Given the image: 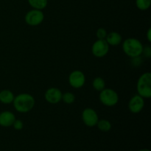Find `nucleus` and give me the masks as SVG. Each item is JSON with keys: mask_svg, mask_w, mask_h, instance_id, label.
Segmentation results:
<instances>
[{"mask_svg": "<svg viewBox=\"0 0 151 151\" xmlns=\"http://www.w3.org/2000/svg\"><path fill=\"white\" fill-rule=\"evenodd\" d=\"M35 98L27 93H22L14 97L13 107L19 113L25 114L30 111L35 106Z\"/></svg>", "mask_w": 151, "mask_h": 151, "instance_id": "nucleus-1", "label": "nucleus"}, {"mask_svg": "<svg viewBox=\"0 0 151 151\" xmlns=\"http://www.w3.org/2000/svg\"><path fill=\"white\" fill-rule=\"evenodd\" d=\"M122 50L127 56L134 58L142 55L143 45L141 41L135 38H128L122 42Z\"/></svg>", "mask_w": 151, "mask_h": 151, "instance_id": "nucleus-2", "label": "nucleus"}, {"mask_svg": "<svg viewBox=\"0 0 151 151\" xmlns=\"http://www.w3.org/2000/svg\"><path fill=\"white\" fill-rule=\"evenodd\" d=\"M137 91L139 96L144 99L151 97V73L145 72L140 75L137 81Z\"/></svg>", "mask_w": 151, "mask_h": 151, "instance_id": "nucleus-3", "label": "nucleus"}, {"mask_svg": "<svg viewBox=\"0 0 151 151\" xmlns=\"http://www.w3.org/2000/svg\"><path fill=\"white\" fill-rule=\"evenodd\" d=\"M100 101L103 105L107 107H113L119 102V95L116 91L111 88H106L102 90L99 95Z\"/></svg>", "mask_w": 151, "mask_h": 151, "instance_id": "nucleus-4", "label": "nucleus"}, {"mask_svg": "<svg viewBox=\"0 0 151 151\" xmlns=\"http://www.w3.org/2000/svg\"><path fill=\"white\" fill-rule=\"evenodd\" d=\"M44 19V14L41 10L33 9L26 13L24 17L25 22L29 26H38L41 24Z\"/></svg>", "mask_w": 151, "mask_h": 151, "instance_id": "nucleus-5", "label": "nucleus"}, {"mask_svg": "<svg viewBox=\"0 0 151 151\" xmlns=\"http://www.w3.org/2000/svg\"><path fill=\"white\" fill-rule=\"evenodd\" d=\"M109 47L105 39H98L92 44L91 47V52L93 55L96 58H103L108 54L109 51Z\"/></svg>", "mask_w": 151, "mask_h": 151, "instance_id": "nucleus-6", "label": "nucleus"}, {"mask_svg": "<svg viewBox=\"0 0 151 151\" xmlns=\"http://www.w3.org/2000/svg\"><path fill=\"white\" fill-rule=\"evenodd\" d=\"M82 120L86 126L94 127L97 125L99 116L95 110L91 108H86L82 112Z\"/></svg>", "mask_w": 151, "mask_h": 151, "instance_id": "nucleus-7", "label": "nucleus"}, {"mask_svg": "<svg viewBox=\"0 0 151 151\" xmlns=\"http://www.w3.org/2000/svg\"><path fill=\"white\" fill-rule=\"evenodd\" d=\"M86 83V76L80 70H74L69 75V83L74 88H81Z\"/></svg>", "mask_w": 151, "mask_h": 151, "instance_id": "nucleus-8", "label": "nucleus"}, {"mask_svg": "<svg viewBox=\"0 0 151 151\" xmlns=\"http://www.w3.org/2000/svg\"><path fill=\"white\" fill-rule=\"evenodd\" d=\"M62 94L63 93L59 88L55 87H50L45 91L44 98L46 101L50 104H57L61 101Z\"/></svg>", "mask_w": 151, "mask_h": 151, "instance_id": "nucleus-9", "label": "nucleus"}, {"mask_svg": "<svg viewBox=\"0 0 151 151\" xmlns=\"http://www.w3.org/2000/svg\"><path fill=\"white\" fill-rule=\"evenodd\" d=\"M145 106V99L139 94L134 95L130 100L128 109L133 114H139L142 111Z\"/></svg>", "mask_w": 151, "mask_h": 151, "instance_id": "nucleus-10", "label": "nucleus"}, {"mask_svg": "<svg viewBox=\"0 0 151 151\" xmlns=\"http://www.w3.org/2000/svg\"><path fill=\"white\" fill-rule=\"evenodd\" d=\"M16 120L14 114L9 111H4L0 113V126L7 128L13 125Z\"/></svg>", "mask_w": 151, "mask_h": 151, "instance_id": "nucleus-11", "label": "nucleus"}, {"mask_svg": "<svg viewBox=\"0 0 151 151\" xmlns=\"http://www.w3.org/2000/svg\"><path fill=\"white\" fill-rule=\"evenodd\" d=\"M109 46L116 47L122 43V35L117 32H111L108 33L105 39Z\"/></svg>", "mask_w": 151, "mask_h": 151, "instance_id": "nucleus-12", "label": "nucleus"}, {"mask_svg": "<svg viewBox=\"0 0 151 151\" xmlns=\"http://www.w3.org/2000/svg\"><path fill=\"white\" fill-rule=\"evenodd\" d=\"M14 94L8 89H4L0 91V102L3 104H10L13 103L14 100Z\"/></svg>", "mask_w": 151, "mask_h": 151, "instance_id": "nucleus-13", "label": "nucleus"}, {"mask_svg": "<svg viewBox=\"0 0 151 151\" xmlns=\"http://www.w3.org/2000/svg\"><path fill=\"white\" fill-rule=\"evenodd\" d=\"M27 1L32 8L41 10L45 8L48 4V0H27Z\"/></svg>", "mask_w": 151, "mask_h": 151, "instance_id": "nucleus-14", "label": "nucleus"}, {"mask_svg": "<svg viewBox=\"0 0 151 151\" xmlns=\"http://www.w3.org/2000/svg\"><path fill=\"white\" fill-rule=\"evenodd\" d=\"M92 86L96 91H101L106 88V82L104 79L100 77H97L92 81Z\"/></svg>", "mask_w": 151, "mask_h": 151, "instance_id": "nucleus-15", "label": "nucleus"}, {"mask_svg": "<svg viewBox=\"0 0 151 151\" xmlns=\"http://www.w3.org/2000/svg\"><path fill=\"white\" fill-rule=\"evenodd\" d=\"M97 126L100 131H103V132H108L111 129L112 125L110 121L107 120V119H100L97 122Z\"/></svg>", "mask_w": 151, "mask_h": 151, "instance_id": "nucleus-16", "label": "nucleus"}, {"mask_svg": "<svg viewBox=\"0 0 151 151\" xmlns=\"http://www.w3.org/2000/svg\"><path fill=\"white\" fill-rule=\"evenodd\" d=\"M61 100H63V103L67 105L72 104L75 100V96L73 93L66 91V92L62 94Z\"/></svg>", "mask_w": 151, "mask_h": 151, "instance_id": "nucleus-17", "label": "nucleus"}, {"mask_svg": "<svg viewBox=\"0 0 151 151\" xmlns=\"http://www.w3.org/2000/svg\"><path fill=\"white\" fill-rule=\"evenodd\" d=\"M151 0H136V5L140 10H147L150 8Z\"/></svg>", "mask_w": 151, "mask_h": 151, "instance_id": "nucleus-18", "label": "nucleus"}, {"mask_svg": "<svg viewBox=\"0 0 151 151\" xmlns=\"http://www.w3.org/2000/svg\"><path fill=\"white\" fill-rule=\"evenodd\" d=\"M107 31L104 29V28H99L96 32V36H97V39H106V35H107Z\"/></svg>", "mask_w": 151, "mask_h": 151, "instance_id": "nucleus-19", "label": "nucleus"}, {"mask_svg": "<svg viewBox=\"0 0 151 151\" xmlns=\"http://www.w3.org/2000/svg\"><path fill=\"white\" fill-rule=\"evenodd\" d=\"M131 63H132V66H134V67H138L142 63V58L141 57V55L131 58Z\"/></svg>", "mask_w": 151, "mask_h": 151, "instance_id": "nucleus-20", "label": "nucleus"}, {"mask_svg": "<svg viewBox=\"0 0 151 151\" xmlns=\"http://www.w3.org/2000/svg\"><path fill=\"white\" fill-rule=\"evenodd\" d=\"M142 55L144 57L147 58H150L151 56V47L150 45H146L145 47L143 46Z\"/></svg>", "mask_w": 151, "mask_h": 151, "instance_id": "nucleus-21", "label": "nucleus"}, {"mask_svg": "<svg viewBox=\"0 0 151 151\" xmlns=\"http://www.w3.org/2000/svg\"><path fill=\"white\" fill-rule=\"evenodd\" d=\"M12 126H13V128H14L15 130H16V131H21V130L23 129L24 123L22 120H20V119H16V120L14 121V122H13Z\"/></svg>", "mask_w": 151, "mask_h": 151, "instance_id": "nucleus-22", "label": "nucleus"}, {"mask_svg": "<svg viewBox=\"0 0 151 151\" xmlns=\"http://www.w3.org/2000/svg\"><path fill=\"white\" fill-rule=\"evenodd\" d=\"M146 36H147V41H148L149 42H150L151 41V29L150 28H149L148 30H147V34H146Z\"/></svg>", "mask_w": 151, "mask_h": 151, "instance_id": "nucleus-23", "label": "nucleus"}, {"mask_svg": "<svg viewBox=\"0 0 151 151\" xmlns=\"http://www.w3.org/2000/svg\"><path fill=\"white\" fill-rule=\"evenodd\" d=\"M138 151H150L149 149H147V148H143V149H141V150H138Z\"/></svg>", "mask_w": 151, "mask_h": 151, "instance_id": "nucleus-24", "label": "nucleus"}]
</instances>
